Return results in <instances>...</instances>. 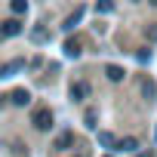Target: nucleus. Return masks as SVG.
Returning a JSON list of instances; mask_svg holds the SVG:
<instances>
[{"label": "nucleus", "mask_w": 157, "mask_h": 157, "mask_svg": "<svg viewBox=\"0 0 157 157\" xmlns=\"http://www.w3.org/2000/svg\"><path fill=\"white\" fill-rule=\"evenodd\" d=\"M86 96H90V83H86V80H77V83L71 86V99H74V102H83Z\"/></svg>", "instance_id": "obj_5"}, {"label": "nucleus", "mask_w": 157, "mask_h": 157, "mask_svg": "<svg viewBox=\"0 0 157 157\" xmlns=\"http://www.w3.org/2000/svg\"><path fill=\"white\" fill-rule=\"evenodd\" d=\"M96 120H99V114H96V111H93V108H90V111H86V114H83V123H86V126H90V129H96V126H99V123H96Z\"/></svg>", "instance_id": "obj_12"}, {"label": "nucleus", "mask_w": 157, "mask_h": 157, "mask_svg": "<svg viewBox=\"0 0 157 157\" xmlns=\"http://www.w3.org/2000/svg\"><path fill=\"white\" fill-rule=\"evenodd\" d=\"M19 71H25V59H10L6 65H0V77H16Z\"/></svg>", "instance_id": "obj_2"}, {"label": "nucleus", "mask_w": 157, "mask_h": 157, "mask_svg": "<svg viewBox=\"0 0 157 157\" xmlns=\"http://www.w3.org/2000/svg\"><path fill=\"white\" fill-rule=\"evenodd\" d=\"M10 99H13V105H16V108H25V105H31V93H28V90H16Z\"/></svg>", "instance_id": "obj_9"}, {"label": "nucleus", "mask_w": 157, "mask_h": 157, "mask_svg": "<svg viewBox=\"0 0 157 157\" xmlns=\"http://www.w3.org/2000/svg\"><path fill=\"white\" fill-rule=\"evenodd\" d=\"M65 56H68V59H77V56H80V40H68V43H65Z\"/></svg>", "instance_id": "obj_10"}, {"label": "nucleus", "mask_w": 157, "mask_h": 157, "mask_svg": "<svg viewBox=\"0 0 157 157\" xmlns=\"http://www.w3.org/2000/svg\"><path fill=\"white\" fill-rule=\"evenodd\" d=\"M139 148V142L132 139V136H126V139H117V145H114V151H123V154H132Z\"/></svg>", "instance_id": "obj_6"}, {"label": "nucleus", "mask_w": 157, "mask_h": 157, "mask_svg": "<svg viewBox=\"0 0 157 157\" xmlns=\"http://www.w3.org/2000/svg\"><path fill=\"white\" fill-rule=\"evenodd\" d=\"M139 157H154V154H151V151H145V154H139Z\"/></svg>", "instance_id": "obj_16"}, {"label": "nucleus", "mask_w": 157, "mask_h": 157, "mask_svg": "<svg viewBox=\"0 0 157 157\" xmlns=\"http://www.w3.org/2000/svg\"><path fill=\"white\" fill-rule=\"evenodd\" d=\"M99 145H105V148H114V145H117V139H114L108 129H102V132H99Z\"/></svg>", "instance_id": "obj_11"}, {"label": "nucleus", "mask_w": 157, "mask_h": 157, "mask_svg": "<svg viewBox=\"0 0 157 157\" xmlns=\"http://www.w3.org/2000/svg\"><path fill=\"white\" fill-rule=\"evenodd\" d=\"M151 3H154V6H157V0H151Z\"/></svg>", "instance_id": "obj_17"}, {"label": "nucleus", "mask_w": 157, "mask_h": 157, "mask_svg": "<svg viewBox=\"0 0 157 157\" xmlns=\"http://www.w3.org/2000/svg\"><path fill=\"white\" fill-rule=\"evenodd\" d=\"M71 145H74V132H71V129L59 132V136H56V142H52V148H56V151H68Z\"/></svg>", "instance_id": "obj_3"}, {"label": "nucleus", "mask_w": 157, "mask_h": 157, "mask_svg": "<svg viewBox=\"0 0 157 157\" xmlns=\"http://www.w3.org/2000/svg\"><path fill=\"white\" fill-rule=\"evenodd\" d=\"M46 37H49V34H46L43 28H34V31H31V40H37V43H43Z\"/></svg>", "instance_id": "obj_14"}, {"label": "nucleus", "mask_w": 157, "mask_h": 157, "mask_svg": "<svg viewBox=\"0 0 157 157\" xmlns=\"http://www.w3.org/2000/svg\"><path fill=\"white\" fill-rule=\"evenodd\" d=\"M83 13H86L83 6H77V10H74V13H71V16L65 19V25H62V28H65V31H74V25H80V19H83Z\"/></svg>", "instance_id": "obj_7"}, {"label": "nucleus", "mask_w": 157, "mask_h": 157, "mask_svg": "<svg viewBox=\"0 0 157 157\" xmlns=\"http://www.w3.org/2000/svg\"><path fill=\"white\" fill-rule=\"evenodd\" d=\"M31 123H34V129H49L52 126V114H49V108H37L34 114H31Z\"/></svg>", "instance_id": "obj_1"}, {"label": "nucleus", "mask_w": 157, "mask_h": 157, "mask_svg": "<svg viewBox=\"0 0 157 157\" xmlns=\"http://www.w3.org/2000/svg\"><path fill=\"white\" fill-rule=\"evenodd\" d=\"M25 10H28V3H25V0H13V13H16V16H22Z\"/></svg>", "instance_id": "obj_15"}, {"label": "nucleus", "mask_w": 157, "mask_h": 157, "mask_svg": "<svg viewBox=\"0 0 157 157\" xmlns=\"http://www.w3.org/2000/svg\"><path fill=\"white\" fill-rule=\"evenodd\" d=\"M96 13H114V0H99V3H96Z\"/></svg>", "instance_id": "obj_13"}, {"label": "nucleus", "mask_w": 157, "mask_h": 157, "mask_svg": "<svg viewBox=\"0 0 157 157\" xmlns=\"http://www.w3.org/2000/svg\"><path fill=\"white\" fill-rule=\"evenodd\" d=\"M19 34H22V22H16V19L0 25V37H19Z\"/></svg>", "instance_id": "obj_4"}, {"label": "nucleus", "mask_w": 157, "mask_h": 157, "mask_svg": "<svg viewBox=\"0 0 157 157\" xmlns=\"http://www.w3.org/2000/svg\"><path fill=\"white\" fill-rule=\"evenodd\" d=\"M105 74H108V80H111V83H120L123 77H126V71H123L120 65H105Z\"/></svg>", "instance_id": "obj_8"}, {"label": "nucleus", "mask_w": 157, "mask_h": 157, "mask_svg": "<svg viewBox=\"0 0 157 157\" xmlns=\"http://www.w3.org/2000/svg\"><path fill=\"white\" fill-rule=\"evenodd\" d=\"M77 157H86V154H77Z\"/></svg>", "instance_id": "obj_18"}]
</instances>
